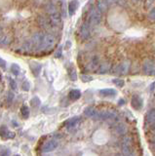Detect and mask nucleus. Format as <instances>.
Returning a JSON list of instances; mask_svg holds the SVG:
<instances>
[{"label": "nucleus", "mask_w": 155, "mask_h": 156, "mask_svg": "<svg viewBox=\"0 0 155 156\" xmlns=\"http://www.w3.org/2000/svg\"><path fill=\"white\" fill-rule=\"evenodd\" d=\"M101 22V13L98 8H92L88 14V22L89 26H98Z\"/></svg>", "instance_id": "1"}, {"label": "nucleus", "mask_w": 155, "mask_h": 156, "mask_svg": "<svg viewBox=\"0 0 155 156\" xmlns=\"http://www.w3.org/2000/svg\"><path fill=\"white\" fill-rule=\"evenodd\" d=\"M56 43V37L53 34H45L44 39H43L42 45L39 50L41 51H50L54 47Z\"/></svg>", "instance_id": "2"}, {"label": "nucleus", "mask_w": 155, "mask_h": 156, "mask_svg": "<svg viewBox=\"0 0 155 156\" xmlns=\"http://www.w3.org/2000/svg\"><path fill=\"white\" fill-rule=\"evenodd\" d=\"M143 71L145 75L155 76V61L146 60L143 63Z\"/></svg>", "instance_id": "3"}, {"label": "nucleus", "mask_w": 155, "mask_h": 156, "mask_svg": "<svg viewBox=\"0 0 155 156\" xmlns=\"http://www.w3.org/2000/svg\"><path fill=\"white\" fill-rule=\"evenodd\" d=\"M44 36H45V34L42 32H36L33 34L31 37V40H30L33 47L40 49V47L42 45V42H43V39H44Z\"/></svg>", "instance_id": "4"}, {"label": "nucleus", "mask_w": 155, "mask_h": 156, "mask_svg": "<svg viewBox=\"0 0 155 156\" xmlns=\"http://www.w3.org/2000/svg\"><path fill=\"white\" fill-rule=\"evenodd\" d=\"M144 123H145V126H149L150 128H151L153 125H155V108H152L149 111H147L146 115H145Z\"/></svg>", "instance_id": "5"}, {"label": "nucleus", "mask_w": 155, "mask_h": 156, "mask_svg": "<svg viewBox=\"0 0 155 156\" xmlns=\"http://www.w3.org/2000/svg\"><path fill=\"white\" fill-rule=\"evenodd\" d=\"M58 147V141L56 140H50L46 141L42 146L43 152H51V151L55 150Z\"/></svg>", "instance_id": "6"}, {"label": "nucleus", "mask_w": 155, "mask_h": 156, "mask_svg": "<svg viewBox=\"0 0 155 156\" xmlns=\"http://www.w3.org/2000/svg\"><path fill=\"white\" fill-rule=\"evenodd\" d=\"M90 34H91L90 26L87 23H83L80 27V29H79V35H80L81 39H83V40H86V39H88L90 37Z\"/></svg>", "instance_id": "7"}, {"label": "nucleus", "mask_w": 155, "mask_h": 156, "mask_svg": "<svg viewBox=\"0 0 155 156\" xmlns=\"http://www.w3.org/2000/svg\"><path fill=\"white\" fill-rule=\"evenodd\" d=\"M130 68V62H124L122 63H120V65L116 67V70H115V73L116 74H119V75H124L126 73L128 72Z\"/></svg>", "instance_id": "8"}, {"label": "nucleus", "mask_w": 155, "mask_h": 156, "mask_svg": "<svg viewBox=\"0 0 155 156\" xmlns=\"http://www.w3.org/2000/svg\"><path fill=\"white\" fill-rule=\"evenodd\" d=\"M131 105H132V106L134 107V108L136 110H139L140 109L143 107V99L140 98L139 96H134L133 97V99H132V102H131Z\"/></svg>", "instance_id": "9"}, {"label": "nucleus", "mask_w": 155, "mask_h": 156, "mask_svg": "<svg viewBox=\"0 0 155 156\" xmlns=\"http://www.w3.org/2000/svg\"><path fill=\"white\" fill-rule=\"evenodd\" d=\"M0 136H1L2 139L8 140V139H13L14 136H15V134H13L11 131H9L6 127L3 126L0 128Z\"/></svg>", "instance_id": "10"}, {"label": "nucleus", "mask_w": 155, "mask_h": 156, "mask_svg": "<svg viewBox=\"0 0 155 156\" xmlns=\"http://www.w3.org/2000/svg\"><path fill=\"white\" fill-rule=\"evenodd\" d=\"M49 20H50L52 26H55V27L59 26V24H61V23H62V17L58 12L55 13V14L50 15Z\"/></svg>", "instance_id": "11"}, {"label": "nucleus", "mask_w": 155, "mask_h": 156, "mask_svg": "<svg viewBox=\"0 0 155 156\" xmlns=\"http://www.w3.org/2000/svg\"><path fill=\"white\" fill-rule=\"evenodd\" d=\"M127 131H128V128L124 123H120L118 125H116V127H115V133L117 135H119V136L126 135Z\"/></svg>", "instance_id": "12"}, {"label": "nucleus", "mask_w": 155, "mask_h": 156, "mask_svg": "<svg viewBox=\"0 0 155 156\" xmlns=\"http://www.w3.org/2000/svg\"><path fill=\"white\" fill-rule=\"evenodd\" d=\"M38 22H39V24H40V27L42 28H49L52 24H51V22H50V20L49 19H47L46 17H40L39 19H38Z\"/></svg>", "instance_id": "13"}, {"label": "nucleus", "mask_w": 155, "mask_h": 156, "mask_svg": "<svg viewBox=\"0 0 155 156\" xmlns=\"http://www.w3.org/2000/svg\"><path fill=\"white\" fill-rule=\"evenodd\" d=\"M100 95L103 97H114L116 95V90L114 89H103L100 90Z\"/></svg>", "instance_id": "14"}, {"label": "nucleus", "mask_w": 155, "mask_h": 156, "mask_svg": "<svg viewBox=\"0 0 155 156\" xmlns=\"http://www.w3.org/2000/svg\"><path fill=\"white\" fill-rule=\"evenodd\" d=\"M110 69V63L109 62H103L101 65L99 67V70H98V73L100 74H104V73L108 72Z\"/></svg>", "instance_id": "15"}, {"label": "nucleus", "mask_w": 155, "mask_h": 156, "mask_svg": "<svg viewBox=\"0 0 155 156\" xmlns=\"http://www.w3.org/2000/svg\"><path fill=\"white\" fill-rule=\"evenodd\" d=\"M69 98L71 101H76V100H79L81 98V92L77 89L74 90H71L69 94Z\"/></svg>", "instance_id": "16"}, {"label": "nucleus", "mask_w": 155, "mask_h": 156, "mask_svg": "<svg viewBox=\"0 0 155 156\" xmlns=\"http://www.w3.org/2000/svg\"><path fill=\"white\" fill-rule=\"evenodd\" d=\"M79 121H80V117L79 116H74V117H72V118L69 119L65 122V126L67 127V128H70V127H73L76 124H78Z\"/></svg>", "instance_id": "17"}, {"label": "nucleus", "mask_w": 155, "mask_h": 156, "mask_svg": "<svg viewBox=\"0 0 155 156\" xmlns=\"http://www.w3.org/2000/svg\"><path fill=\"white\" fill-rule=\"evenodd\" d=\"M108 3L107 1H98V4H97V7H98V10L100 13H104L108 8Z\"/></svg>", "instance_id": "18"}, {"label": "nucleus", "mask_w": 155, "mask_h": 156, "mask_svg": "<svg viewBox=\"0 0 155 156\" xmlns=\"http://www.w3.org/2000/svg\"><path fill=\"white\" fill-rule=\"evenodd\" d=\"M77 6H78V2L77 1H70L69 3V14L70 16H72L75 13L77 10Z\"/></svg>", "instance_id": "19"}, {"label": "nucleus", "mask_w": 155, "mask_h": 156, "mask_svg": "<svg viewBox=\"0 0 155 156\" xmlns=\"http://www.w3.org/2000/svg\"><path fill=\"white\" fill-rule=\"evenodd\" d=\"M132 143H133L132 136H126L125 138H123V140H122V147H131Z\"/></svg>", "instance_id": "20"}, {"label": "nucleus", "mask_w": 155, "mask_h": 156, "mask_svg": "<svg viewBox=\"0 0 155 156\" xmlns=\"http://www.w3.org/2000/svg\"><path fill=\"white\" fill-rule=\"evenodd\" d=\"M46 12L49 14V15L57 13V7L54 5V3H53V2H49V3L47 4V6H46Z\"/></svg>", "instance_id": "21"}, {"label": "nucleus", "mask_w": 155, "mask_h": 156, "mask_svg": "<svg viewBox=\"0 0 155 156\" xmlns=\"http://www.w3.org/2000/svg\"><path fill=\"white\" fill-rule=\"evenodd\" d=\"M100 62H99V58H98V57H94L93 58H92V61H91V62H90V66H91V68L92 69H99V67H100Z\"/></svg>", "instance_id": "22"}, {"label": "nucleus", "mask_w": 155, "mask_h": 156, "mask_svg": "<svg viewBox=\"0 0 155 156\" xmlns=\"http://www.w3.org/2000/svg\"><path fill=\"white\" fill-rule=\"evenodd\" d=\"M97 111L95 110V108H93V107H87V108H85L84 110V114L87 116V117H90V118H93V117L96 115Z\"/></svg>", "instance_id": "23"}, {"label": "nucleus", "mask_w": 155, "mask_h": 156, "mask_svg": "<svg viewBox=\"0 0 155 156\" xmlns=\"http://www.w3.org/2000/svg\"><path fill=\"white\" fill-rule=\"evenodd\" d=\"M21 113L25 118H27V117L30 116V108H28L26 105H23L21 107Z\"/></svg>", "instance_id": "24"}, {"label": "nucleus", "mask_w": 155, "mask_h": 156, "mask_svg": "<svg viewBox=\"0 0 155 156\" xmlns=\"http://www.w3.org/2000/svg\"><path fill=\"white\" fill-rule=\"evenodd\" d=\"M11 71L15 76H18L19 73H20V66H19L17 63H13L11 66Z\"/></svg>", "instance_id": "25"}, {"label": "nucleus", "mask_w": 155, "mask_h": 156, "mask_svg": "<svg viewBox=\"0 0 155 156\" xmlns=\"http://www.w3.org/2000/svg\"><path fill=\"white\" fill-rule=\"evenodd\" d=\"M69 78L72 81L77 80V73H76V71L73 67H71L69 69Z\"/></svg>", "instance_id": "26"}, {"label": "nucleus", "mask_w": 155, "mask_h": 156, "mask_svg": "<svg viewBox=\"0 0 155 156\" xmlns=\"http://www.w3.org/2000/svg\"><path fill=\"white\" fill-rule=\"evenodd\" d=\"M30 105L32 107H37V106H39L40 105V100H39V98H37V97H34L33 99L30 101Z\"/></svg>", "instance_id": "27"}, {"label": "nucleus", "mask_w": 155, "mask_h": 156, "mask_svg": "<svg viewBox=\"0 0 155 156\" xmlns=\"http://www.w3.org/2000/svg\"><path fill=\"white\" fill-rule=\"evenodd\" d=\"M112 82L114 83L116 86H118V87H123L124 84H125L124 80L123 79H120V78H115V79L112 80Z\"/></svg>", "instance_id": "28"}, {"label": "nucleus", "mask_w": 155, "mask_h": 156, "mask_svg": "<svg viewBox=\"0 0 155 156\" xmlns=\"http://www.w3.org/2000/svg\"><path fill=\"white\" fill-rule=\"evenodd\" d=\"M10 42L11 40L8 36H3L0 38V44H2V45H8V44H10Z\"/></svg>", "instance_id": "29"}, {"label": "nucleus", "mask_w": 155, "mask_h": 156, "mask_svg": "<svg viewBox=\"0 0 155 156\" xmlns=\"http://www.w3.org/2000/svg\"><path fill=\"white\" fill-rule=\"evenodd\" d=\"M80 79L83 81L84 83H87V82H91L93 80V77L90 76V75H85V74H82L80 76Z\"/></svg>", "instance_id": "30"}, {"label": "nucleus", "mask_w": 155, "mask_h": 156, "mask_svg": "<svg viewBox=\"0 0 155 156\" xmlns=\"http://www.w3.org/2000/svg\"><path fill=\"white\" fill-rule=\"evenodd\" d=\"M9 82H10V87L13 91L17 90V83L16 81L13 79V78H9Z\"/></svg>", "instance_id": "31"}, {"label": "nucleus", "mask_w": 155, "mask_h": 156, "mask_svg": "<svg viewBox=\"0 0 155 156\" xmlns=\"http://www.w3.org/2000/svg\"><path fill=\"white\" fill-rule=\"evenodd\" d=\"M148 19L150 20V21L155 22V8L152 9L151 11L149 12V14H148Z\"/></svg>", "instance_id": "32"}, {"label": "nucleus", "mask_w": 155, "mask_h": 156, "mask_svg": "<svg viewBox=\"0 0 155 156\" xmlns=\"http://www.w3.org/2000/svg\"><path fill=\"white\" fill-rule=\"evenodd\" d=\"M10 155V150H1L0 151V156H9Z\"/></svg>", "instance_id": "33"}, {"label": "nucleus", "mask_w": 155, "mask_h": 156, "mask_svg": "<svg viewBox=\"0 0 155 156\" xmlns=\"http://www.w3.org/2000/svg\"><path fill=\"white\" fill-rule=\"evenodd\" d=\"M6 66V62L4 60H2V58H0V67H2V68H5Z\"/></svg>", "instance_id": "34"}, {"label": "nucleus", "mask_w": 155, "mask_h": 156, "mask_svg": "<svg viewBox=\"0 0 155 156\" xmlns=\"http://www.w3.org/2000/svg\"><path fill=\"white\" fill-rule=\"evenodd\" d=\"M61 56H62V48H60L59 50H58V51L56 52L55 57H56V58H60Z\"/></svg>", "instance_id": "35"}, {"label": "nucleus", "mask_w": 155, "mask_h": 156, "mask_svg": "<svg viewBox=\"0 0 155 156\" xmlns=\"http://www.w3.org/2000/svg\"><path fill=\"white\" fill-rule=\"evenodd\" d=\"M154 88H155V82H153L151 85H150V87H149V89H150V91H153L154 90Z\"/></svg>", "instance_id": "36"}, {"label": "nucleus", "mask_w": 155, "mask_h": 156, "mask_svg": "<svg viewBox=\"0 0 155 156\" xmlns=\"http://www.w3.org/2000/svg\"><path fill=\"white\" fill-rule=\"evenodd\" d=\"M151 131H152V134H153V136H154V140H155V125H153V126L151 127Z\"/></svg>", "instance_id": "37"}, {"label": "nucleus", "mask_w": 155, "mask_h": 156, "mask_svg": "<svg viewBox=\"0 0 155 156\" xmlns=\"http://www.w3.org/2000/svg\"><path fill=\"white\" fill-rule=\"evenodd\" d=\"M124 104H125V101H124L123 99H121V100L119 101V102H118V105H123Z\"/></svg>", "instance_id": "38"}, {"label": "nucleus", "mask_w": 155, "mask_h": 156, "mask_svg": "<svg viewBox=\"0 0 155 156\" xmlns=\"http://www.w3.org/2000/svg\"><path fill=\"white\" fill-rule=\"evenodd\" d=\"M122 156H136V154L134 153V151H132V152H131V153L126 154V155H122Z\"/></svg>", "instance_id": "39"}, {"label": "nucleus", "mask_w": 155, "mask_h": 156, "mask_svg": "<svg viewBox=\"0 0 155 156\" xmlns=\"http://www.w3.org/2000/svg\"><path fill=\"white\" fill-rule=\"evenodd\" d=\"M1 31H2V28H1V27H0V35H1Z\"/></svg>", "instance_id": "40"}, {"label": "nucleus", "mask_w": 155, "mask_h": 156, "mask_svg": "<svg viewBox=\"0 0 155 156\" xmlns=\"http://www.w3.org/2000/svg\"><path fill=\"white\" fill-rule=\"evenodd\" d=\"M153 147L155 148V140H154V143H153Z\"/></svg>", "instance_id": "41"}, {"label": "nucleus", "mask_w": 155, "mask_h": 156, "mask_svg": "<svg viewBox=\"0 0 155 156\" xmlns=\"http://www.w3.org/2000/svg\"><path fill=\"white\" fill-rule=\"evenodd\" d=\"M13 156H21V155H19V154H15V155H13Z\"/></svg>", "instance_id": "42"}]
</instances>
